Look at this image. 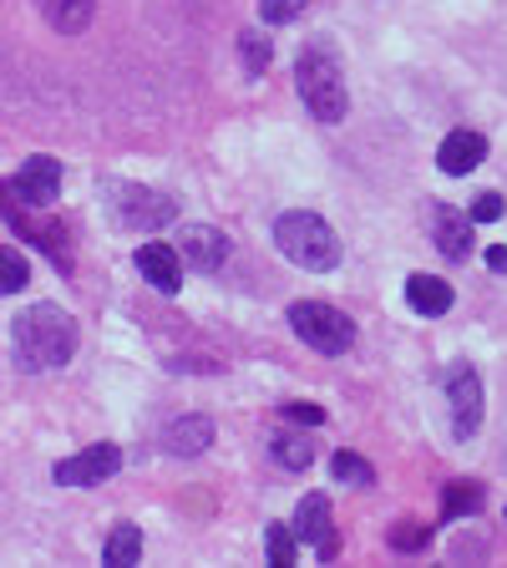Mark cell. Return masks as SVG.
<instances>
[{"label": "cell", "instance_id": "obj_1", "mask_svg": "<svg viewBox=\"0 0 507 568\" xmlns=\"http://www.w3.org/2000/svg\"><path fill=\"white\" fill-rule=\"evenodd\" d=\"M11 345L21 371H61L77 355V320L61 305H31L16 315Z\"/></svg>", "mask_w": 507, "mask_h": 568}, {"label": "cell", "instance_id": "obj_2", "mask_svg": "<svg viewBox=\"0 0 507 568\" xmlns=\"http://www.w3.org/2000/svg\"><path fill=\"white\" fill-rule=\"evenodd\" d=\"M274 244H280V254L290 264H300V270L310 274H325L341 264V239H335V229L320 219V213H280V224H274Z\"/></svg>", "mask_w": 507, "mask_h": 568}, {"label": "cell", "instance_id": "obj_3", "mask_svg": "<svg viewBox=\"0 0 507 568\" xmlns=\"http://www.w3.org/2000/svg\"><path fill=\"white\" fill-rule=\"evenodd\" d=\"M295 87H300L305 106L315 112L320 122H341L345 112H351V97H345V77H341V67H335L331 51H320V47L300 51V61H295Z\"/></svg>", "mask_w": 507, "mask_h": 568}, {"label": "cell", "instance_id": "obj_4", "mask_svg": "<svg viewBox=\"0 0 507 568\" xmlns=\"http://www.w3.org/2000/svg\"><path fill=\"white\" fill-rule=\"evenodd\" d=\"M0 219H6V224H11L21 239H31V244L41 248L51 264H57V270L71 274V264H77V254H71V234L57 224V219H36L31 203L16 193L11 178H0Z\"/></svg>", "mask_w": 507, "mask_h": 568}, {"label": "cell", "instance_id": "obj_5", "mask_svg": "<svg viewBox=\"0 0 507 568\" xmlns=\"http://www.w3.org/2000/svg\"><path fill=\"white\" fill-rule=\"evenodd\" d=\"M290 325H295L300 341L315 345L320 355H345L355 345V325L335 305H325V300H300V305H290Z\"/></svg>", "mask_w": 507, "mask_h": 568}, {"label": "cell", "instance_id": "obj_6", "mask_svg": "<svg viewBox=\"0 0 507 568\" xmlns=\"http://www.w3.org/2000/svg\"><path fill=\"white\" fill-rule=\"evenodd\" d=\"M447 406H452V432L467 442L483 426V376H477V366L457 361L447 371Z\"/></svg>", "mask_w": 507, "mask_h": 568}, {"label": "cell", "instance_id": "obj_7", "mask_svg": "<svg viewBox=\"0 0 507 568\" xmlns=\"http://www.w3.org/2000/svg\"><path fill=\"white\" fill-rule=\"evenodd\" d=\"M295 538L315 548L325 564L341 554V538H335V513H331V497H325V493H310L305 503L295 508Z\"/></svg>", "mask_w": 507, "mask_h": 568}, {"label": "cell", "instance_id": "obj_8", "mask_svg": "<svg viewBox=\"0 0 507 568\" xmlns=\"http://www.w3.org/2000/svg\"><path fill=\"white\" fill-rule=\"evenodd\" d=\"M122 467V452L112 447V442H97V447H87V452H77V457H67V462H57V483L61 487H97V483H107V477Z\"/></svg>", "mask_w": 507, "mask_h": 568}, {"label": "cell", "instance_id": "obj_9", "mask_svg": "<svg viewBox=\"0 0 507 568\" xmlns=\"http://www.w3.org/2000/svg\"><path fill=\"white\" fill-rule=\"evenodd\" d=\"M173 254H178V264H189V270H199V274H213V270H224V260H229V239L209 224H189L178 234Z\"/></svg>", "mask_w": 507, "mask_h": 568}, {"label": "cell", "instance_id": "obj_10", "mask_svg": "<svg viewBox=\"0 0 507 568\" xmlns=\"http://www.w3.org/2000/svg\"><path fill=\"white\" fill-rule=\"evenodd\" d=\"M122 199H118V219H122V229H163V224H173L178 219V203L173 199H163V193H153V189H118Z\"/></svg>", "mask_w": 507, "mask_h": 568}, {"label": "cell", "instance_id": "obj_11", "mask_svg": "<svg viewBox=\"0 0 507 568\" xmlns=\"http://www.w3.org/2000/svg\"><path fill=\"white\" fill-rule=\"evenodd\" d=\"M11 183L31 209H47V203H57V193H61V163L47 153H36V158H26V168L11 178Z\"/></svg>", "mask_w": 507, "mask_h": 568}, {"label": "cell", "instance_id": "obj_12", "mask_svg": "<svg viewBox=\"0 0 507 568\" xmlns=\"http://www.w3.org/2000/svg\"><path fill=\"white\" fill-rule=\"evenodd\" d=\"M483 158H487V138H483V132H467V128L447 132V138H442V148H437V163H442V173H447V178L477 173V168H483Z\"/></svg>", "mask_w": 507, "mask_h": 568}, {"label": "cell", "instance_id": "obj_13", "mask_svg": "<svg viewBox=\"0 0 507 568\" xmlns=\"http://www.w3.org/2000/svg\"><path fill=\"white\" fill-rule=\"evenodd\" d=\"M432 234L447 260H467L473 254V213L452 209V203H432Z\"/></svg>", "mask_w": 507, "mask_h": 568}, {"label": "cell", "instance_id": "obj_14", "mask_svg": "<svg viewBox=\"0 0 507 568\" xmlns=\"http://www.w3.org/2000/svg\"><path fill=\"white\" fill-rule=\"evenodd\" d=\"M132 264L142 270V280L153 284V290H163V295H178V284H183V264H178L173 244H142L138 254H132Z\"/></svg>", "mask_w": 507, "mask_h": 568}, {"label": "cell", "instance_id": "obj_15", "mask_svg": "<svg viewBox=\"0 0 507 568\" xmlns=\"http://www.w3.org/2000/svg\"><path fill=\"white\" fill-rule=\"evenodd\" d=\"M213 442V422L209 416H183V422H173L163 432V452L168 457H199V452H209Z\"/></svg>", "mask_w": 507, "mask_h": 568}, {"label": "cell", "instance_id": "obj_16", "mask_svg": "<svg viewBox=\"0 0 507 568\" xmlns=\"http://www.w3.org/2000/svg\"><path fill=\"white\" fill-rule=\"evenodd\" d=\"M406 305H412L416 315H447L452 284L437 280V274H412V280H406Z\"/></svg>", "mask_w": 507, "mask_h": 568}, {"label": "cell", "instance_id": "obj_17", "mask_svg": "<svg viewBox=\"0 0 507 568\" xmlns=\"http://www.w3.org/2000/svg\"><path fill=\"white\" fill-rule=\"evenodd\" d=\"M92 11H97V0H41V16H47L61 36H82L87 26H92Z\"/></svg>", "mask_w": 507, "mask_h": 568}, {"label": "cell", "instance_id": "obj_18", "mask_svg": "<svg viewBox=\"0 0 507 568\" xmlns=\"http://www.w3.org/2000/svg\"><path fill=\"white\" fill-rule=\"evenodd\" d=\"M102 558L112 568L138 564V558H142V528H132V523H118V528H112V538H107V548H102Z\"/></svg>", "mask_w": 507, "mask_h": 568}, {"label": "cell", "instance_id": "obj_19", "mask_svg": "<svg viewBox=\"0 0 507 568\" xmlns=\"http://www.w3.org/2000/svg\"><path fill=\"white\" fill-rule=\"evenodd\" d=\"M483 483H447V493H442V518H473L477 508H483Z\"/></svg>", "mask_w": 507, "mask_h": 568}, {"label": "cell", "instance_id": "obj_20", "mask_svg": "<svg viewBox=\"0 0 507 568\" xmlns=\"http://www.w3.org/2000/svg\"><path fill=\"white\" fill-rule=\"evenodd\" d=\"M270 447H274V462H280V467H290V473H305L310 462H315V447H310L300 432H274Z\"/></svg>", "mask_w": 507, "mask_h": 568}, {"label": "cell", "instance_id": "obj_21", "mask_svg": "<svg viewBox=\"0 0 507 568\" xmlns=\"http://www.w3.org/2000/svg\"><path fill=\"white\" fill-rule=\"evenodd\" d=\"M26 284H31V264H26L21 248L0 244V295H21Z\"/></svg>", "mask_w": 507, "mask_h": 568}, {"label": "cell", "instance_id": "obj_22", "mask_svg": "<svg viewBox=\"0 0 507 568\" xmlns=\"http://www.w3.org/2000/svg\"><path fill=\"white\" fill-rule=\"evenodd\" d=\"M331 473H335V483H351V487H371V483H376V467H371L366 457H355V452H335Z\"/></svg>", "mask_w": 507, "mask_h": 568}, {"label": "cell", "instance_id": "obj_23", "mask_svg": "<svg viewBox=\"0 0 507 568\" xmlns=\"http://www.w3.org/2000/svg\"><path fill=\"white\" fill-rule=\"evenodd\" d=\"M239 57H244V71L249 77H264V71H270V41H264L260 31H239Z\"/></svg>", "mask_w": 507, "mask_h": 568}, {"label": "cell", "instance_id": "obj_24", "mask_svg": "<svg viewBox=\"0 0 507 568\" xmlns=\"http://www.w3.org/2000/svg\"><path fill=\"white\" fill-rule=\"evenodd\" d=\"M426 544H432V523L406 518V523H396V528H391V548H396V554H422Z\"/></svg>", "mask_w": 507, "mask_h": 568}, {"label": "cell", "instance_id": "obj_25", "mask_svg": "<svg viewBox=\"0 0 507 568\" xmlns=\"http://www.w3.org/2000/svg\"><path fill=\"white\" fill-rule=\"evenodd\" d=\"M264 544H270V564H280V568L295 564V532L284 528V523H270V528H264Z\"/></svg>", "mask_w": 507, "mask_h": 568}, {"label": "cell", "instance_id": "obj_26", "mask_svg": "<svg viewBox=\"0 0 507 568\" xmlns=\"http://www.w3.org/2000/svg\"><path fill=\"white\" fill-rule=\"evenodd\" d=\"M310 0H260V21L264 26H290L295 16H305Z\"/></svg>", "mask_w": 507, "mask_h": 568}, {"label": "cell", "instance_id": "obj_27", "mask_svg": "<svg viewBox=\"0 0 507 568\" xmlns=\"http://www.w3.org/2000/svg\"><path fill=\"white\" fill-rule=\"evenodd\" d=\"M503 209H507V203L497 199V193H477V203H473V224H497V219H503Z\"/></svg>", "mask_w": 507, "mask_h": 568}, {"label": "cell", "instance_id": "obj_28", "mask_svg": "<svg viewBox=\"0 0 507 568\" xmlns=\"http://www.w3.org/2000/svg\"><path fill=\"white\" fill-rule=\"evenodd\" d=\"M284 416H290V422H305V426L325 422V412H320V406H305V402H290V406H284Z\"/></svg>", "mask_w": 507, "mask_h": 568}, {"label": "cell", "instance_id": "obj_29", "mask_svg": "<svg viewBox=\"0 0 507 568\" xmlns=\"http://www.w3.org/2000/svg\"><path fill=\"white\" fill-rule=\"evenodd\" d=\"M487 270H493V274H507V244H493V248H487Z\"/></svg>", "mask_w": 507, "mask_h": 568}]
</instances>
